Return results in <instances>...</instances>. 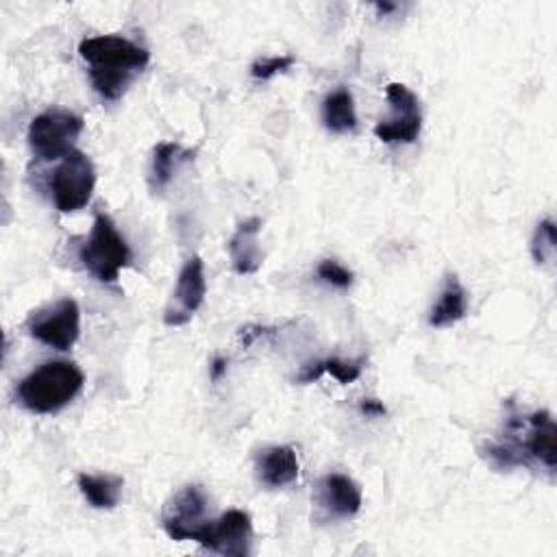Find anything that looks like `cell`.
Wrapping results in <instances>:
<instances>
[{"instance_id":"cell-1","label":"cell","mask_w":557,"mask_h":557,"mask_svg":"<svg viewBox=\"0 0 557 557\" xmlns=\"http://www.w3.org/2000/svg\"><path fill=\"white\" fill-rule=\"evenodd\" d=\"M557 426L546 409H537L529 416H520L509 403V416L505 420L503 440L485 446V457L492 466L507 470L516 466H533L555 472L557 448H555Z\"/></svg>"},{"instance_id":"cell-2","label":"cell","mask_w":557,"mask_h":557,"mask_svg":"<svg viewBox=\"0 0 557 557\" xmlns=\"http://www.w3.org/2000/svg\"><path fill=\"white\" fill-rule=\"evenodd\" d=\"M81 57L89 63V78L94 89L104 100H117L139 74L150 52L122 35H98L87 37L78 44Z\"/></svg>"},{"instance_id":"cell-3","label":"cell","mask_w":557,"mask_h":557,"mask_svg":"<svg viewBox=\"0 0 557 557\" xmlns=\"http://www.w3.org/2000/svg\"><path fill=\"white\" fill-rule=\"evenodd\" d=\"M83 372L72 361H46L17 385V400L33 413H57L76 398Z\"/></svg>"},{"instance_id":"cell-4","label":"cell","mask_w":557,"mask_h":557,"mask_svg":"<svg viewBox=\"0 0 557 557\" xmlns=\"http://www.w3.org/2000/svg\"><path fill=\"white\" fill-rule=\"evenodd\" d=\"M78 259L100 283L117 281L120 272L131 263V248L107 213H96L91 233L78 248Z\"/></svg>"},{"instance_id":"cell-5","label":"cell","mask_w":557,"mask_h":557,"mask_svg":"<svg viewBox=\"0 0 557 557\" xmlns=\"http://www.w3.org/2000/svg\"><path fill=\"white\" fill-rule=\"evenodd\" d=\"M85 128V120L67 109H48L33 117L28 126V146L41 161L63 159L74 150V141Z\"/></svg>"},{"instance_id":"cell-6","label":"cell","mask_w":557,"mask_h":557,"mask_svg":"<svg viewBox=\"0 0 557 557\" xmlns=\"http://www.w3.org/2000/svg\"><path fill=\"white\" fill-rule=\"evenodd\" d=\"M96 185V170L91 159L74 148L70 154H65L54 170L50 178V189H52V200L54 207L61 213H72L83 209L94 191Z\"/></svg>"},{"instance_id":"cell-7","label":"cell","mask_w":557,"mask_h":557,"mask_svg":"<svg viewBox=\"0 0 557 557\" xmlns=\"http://www.w3.org/2000/svg\"><path fill=\"white\" fill-rule=\"evenodd\" d=\"M194 542L220 555L246 557L252 546L250 516L242 509H228L218 520H207L194 535Z\"/></svg>"},{"instance_id":"cell-8","label":"cell","mask_w":557,"mask_h":557,"mask_svg":"<svg viewBox=\"0 0 557 557\" xmlns=\"http://www.w3.org/2000/svg\"><path fill=\"white\" fill-rule=\"evenodd\" d=\"M28 333L54 350H70L81 335L78 302L74 298H61L37 311L28 322Z\"/></svg>"},{"instance_id":"cell-9","label":"cell","mask_w":557,"mask_h":557,"mask_svg":"<svg viewBox=\"0 0 557 557\" xmlns=\"http://www.w3.org/2000/svg\"><path fill=\"white\" fill-rule=\"evenodd\" d=\"M385 96L392 104V117L374 126V135L385 144H411L422 128V111L416 94L403 83H389Z\"/></svg>"},{"instance_id":"cell-10","label":"cell","mask_w":557,"mask_h":557,"mask_svg":"<svg viewBox=\"0 0 557 557\" xmlns=\"http://www.w3.org/2000/svg\"><path fill=\"white\" fill-rule=\"evenodd\" d=\"M207 522V494L200 485H185L163 507L161 524L165 533L176 540H194Z\"/></svg>"},{"instance_id":"cell-11","label":"cell","mask_w":557,"mask_h":557,"mask_svg":"<svg viewBox=\"0 0 557 557\" xmlns=\"http://www.w3.org/2000/svg\"><path fill=\"white\" fill-rule=\"evenodd\" d=\"M207 294V281H205V263L198 255L189 257L178 276L176 287L172 292V298L165 307L163 322L168 326H183L191 320V315L200 309Z\"/></svg>"},{"instance_id":"cell-12","label":"cell","mask_w":557,"mask_h":557,"mask_svg":"<svg viewBox=\"0 0 557 557\" xmlns=\"http://www.w3.org/2000/svg\"><path fill=\"white\" fill-rule=\"evenodd\" d=\"M361 487L342 472L324 474L315 485V505L326 518H352L361 509Z\"/></svg>"},{"instance_id":"cell-13","label":"cell","mask_w":557,"mask_h":557,"mask_svg":"<svg viewBox=\"0 0 557 557\" xmlns=\"http://www.w3.org/2000/svg\"><path fill=\"white\" fill-rule=\"evenodd\" d=\"M257 479L270 490L285 487L298 479V459L292 446H268L257 455Z\"/></svg>"},{"instance_id":"cell-14","label":"cell","mask_w":557,"mask_h":557,"mask_svg":"<svg viewBox=\"0 0 557 557\" xmlns=\"http://www.w3.org/2000/svg\"><path fill=\"white\" fill-rule=\"evenodd\" d=\"M259 231L261 220L257 215L237 224L235 233L231 235L226 248L231 255L233 270L237 274H252L261 268V248H259Z\"/></svg>"},{"instance_id":"cell-15","label":"cell","mask_w":557,"mask_h":557,"mask_svg":"<svg viewBox=\"0 0 557 557\" xmlns=\"http://www.w3.org/2000/svg\"><path fill=\"white\" fill-rule=\"evenodd\" d=\"M466 311H468L466 289L459 283L457 274H448L437 302L429 311V324L435 329L450 326V324L459 322L466 315Z\"/></svg>"},{"instance_id":"cell-16","label":"cell","mask_w":557,"mask_h":557,"mask_svg":"<svg viewBox=\"0 0 557 557\" xmlns=\"http://www.w3.org/2000/svg\"><path fill=\"white\" fill-rule=\"evenodd\" d=\"M194 159V150L183 148L176 141H159L152 150V161H150V174L148 183L152 191H161L185 161Z\"/></svg>"},{"instance_id":"cell-17","label":"cell","mask_w":557,"mask_h":557,"mask_svg":"<svg viewBox=\"0 0 557 557\" xmlns=\"http://www.w3.org/2000/svg\"><path fill=\"white\" fill-rule=\"evenodd\" d=\"M78 490L85 496V500L96 509H113L120 503L122 496V476L104 472V474H87L81 472L76 476Z\"/></svg>"},{"instance_id":"cell-18","label":"cell","mask_w":557,"mask_h":557,"mask_svg":"<svg viewBox=\"0 0 557 557\" xmlns=\"http://www.w3.org/2000/svg\"><path fill=\"white\" fill-rule=\"evenodd\" d=\"M322 124L331 133H350L357 126V111L350 89L337 87L322 102Z\"/></svg>"},{"instance_id":"cell-19","label":"cell","mask_w":557,"mask_h":557,"mask_svg":"<svg viewBox=\"0 0 557 557\" xmlns=\"http://www.w3.org/2000/svg\"><path fill=\"white\" fill-rule=\"evenodd\" d=\"M555 244H557V233L555 224L550 218L537 222L533 239H531V255L537 265H544L553 255H555Z\"/></svg>"},{"instance_id":"cell-20","label":"cell","mask_w":557,"mask_h":557,"mask_svg":"<svg viewBox=\"0 0 557 557\" xmlns=\"http://www.w3.org/2000/svg\"><path fill=\"white\" fill-rule=\"evenodd\" d=\"M324 372H329L335 381H339L342 385L355 383L361 376V368H363V359H355V361H344L339 357H329L322 359Z\"/></svg>"},{"instance_id":"cell-21","label":"cell","mask_w":557,"mask_h":557,"mask_svg":"<svg viewBox=\"0 0 557 557\" xmlns=\"http://www.w3.org/2000/svg\"><path fill=\"white\" fill-rule=\"evenodd\" d=\"M294 57L292 54H276V57H265V59H257L250 65V74L259 81H270L272 76L287 72L294 65Z\"/></svg>"},{"instance_id":"cell-22","label":"cell","mask_w":557,"mask_h":557,"mask_svg":"<svg viewBox=\"0 0 557 557\" xmlns=\"http://www.w3.org/2000/svg\"><path fill=\"white\" fill-rule=\"evenodd\" d=\"M318 276L326 283H331L333 287L346 289L352 285V272L348 268H344L339 261L335 259H324L318 263Z\"/></svg>"},{"instance_id":"cell-23","label":"cell","mask_w":557,"mask_h":557,"mask_svg":"<svg viewBox=\"0 0 557 557\" xmlns=\"http://www.w3.org/2000/svg\"><path fill=\"white\" fill-rule=\"evenodd\" d=\"M359 409H361V413H366V416H370V418H376V416H385V405L381 403V400H376V398H363L361 403H359Z\"/></svg>"},{"instance_id":"cell-24","label":"cell","mask_w":557,"mask_h":557,"mask_svg":"<svg viewBox=\"0 0 557 557\" xmlns=\"http://www.w3.org/2000/svg\"><path fill=\"white\" fill-rule=\"evenodd\" d=\"M224 374H226V359H224V357H215V359L211 361V379L218 381V379H222Z\"/></svg>"},{"instance_id":"cell-25","label":"cell","mask_w":557,"mask_h":557,"mask_svg":"<svg viewBox=\"0 0 557 557\" xmlns=\"http://www.w3.org/2000/svg\"><path fill=\"white\" fill-rule=\"evenodd\" d=\"M376 9H379L381 13H392V11L396 9V4H392V2H376Z\"/></svg>"}]
</instances>
